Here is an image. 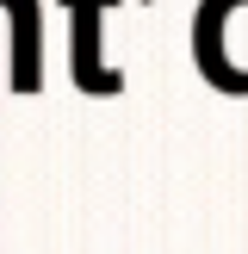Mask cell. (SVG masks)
I'll use <instances>...</instances> for the list:
<instances>
[{"label": "cell", "mask_w": 248, "mask_h": 254, "mask_svg": "<svg viewBox=\"0 0 248 254\" xmlns=\"http://www.w3.org/2000/svg\"><path fill=\"white\" fill-rule=\"evenodd\" d=\"M118 6V0H68V19H74V81L87 93H118V68L99 56V12Z\"/></svg>", "instance_id": "7a4b0ae2"}, {"label": "cell", "mask_w": 248, "mask_h": 254, "mask_svg": "<svg viewBox=\"0 0 248 254\" xmlns=\"http://www.w3.org/2000/svg\"><path fill=\"white\" fill-rule=\"evenodd\" d=\"M12 19V93H37L44 87V44H37V0H0Z\"/></svg>", "instance_id": "3957f363"}, {"label": "cell", "mask_w": 248, "mask_h": 254, "mask_svg": "<svg viewBox=\"0 0 248 254\" xmlns=\"http://www.w3.org/2000/svg\"><path fill=\"white\" fill-rule=\"evenodd\" d=\"M198 74L223 93H248V0H198L192 12Z\"/></svg>", "instance_id": "6da1fadb"}]
</instances>
